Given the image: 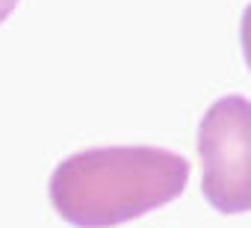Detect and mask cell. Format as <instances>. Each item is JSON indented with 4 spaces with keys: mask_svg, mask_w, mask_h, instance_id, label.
I'll return each mask as SVG.
<instances>
[{
    "mask_svg": "<svg viewBox=\"0 0 251 228\" xmlns=\"http://www.w3.org/2000/svg\"><path fill=\"white\" fill-rule=\"evenodd\" d=\"M189 172V160L166 148H86L53 169L48 193L68 225L112 228L175 201Z\"/></svg>",
    "mask_w": 251,
    "mask_h": 228,
    "instance_id": "obj_1",
    "label": "cell"
},
{
    "mask_svg": "<svg viewBox=\"0 0 251 228\" xmlns=\"http://www.w3.org/2000/svg\"><path fill=\"white\" fill-rule=\"evenodd\" d=\"M15 6H18V0H0V24L15 12Z\"/></svg>",
    "mask_w": 251,
    "mask_h": 228,
    "instance_id": "obj_4",
    "label": "cell"
},
{
    "mask_svg": "<svg viewBox=\"0 0 251 228\" xmlns=\"http://www.w3.org/2000/svg\"><path fill=\"white\" fill-rule=\"evenodd\" d=\"M239 39H242V54H245V62H248V68H251V3H248V6H245V12H242Z\"/></svg>",
    "mask_w": 251,
    "mask_h": 228,
    "instance_id": "obj_3",
    "label": "cell"
},
{
    "mask_svg": "<svg viewBox=\"0 0 251 228\" xmlns=\"http://www.w3.org/2000/svg\"><path fill=\"white\" fill-rule=\"evenodd\" d=\"M201 190L219 213L251 210V101L219 98L198 125Z\"/></svg>",
    "mask_w": 251,
    "mask_h": 228,
    "instance_id": "obj_2",
    "label": "cell"
}]
</instances>
